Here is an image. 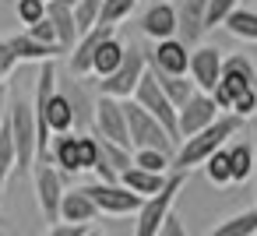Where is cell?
<instances>
[{
	"instance_id": "1",
	"label": "cell",
	"mask_w": 257,
	"mask_h": 236,
	"mask_svg": "<svg viewBox=\"0 0 257 236\" xmlns=\"http://www.w3.org/2000/svg\"><path fill=\"white\" fill-rule=\"evenodd\" d=\"M239 131H243V120H239L236 113H222L211 127H204L201 134L180 141L176 159H173V173H190L194 166H204V162H208L218 148H225V141L236 138Z\"/></svg>"
},
{
	"instance_id": "2",
	"label": "cell",
	"mask_w": 257,
	"mask_h": 236,
	"mask_svg": "<svg viewBox=\"0 0 257 236\" xmlns=\"http://www.w3.org/2000/svg\"><path fill=\"white\" fill-rule=\"evenodd\" d=\"M8 127L15 138V155H18V173L25 176L29 169H36L39 159V134H36V106L25 95H15L8 102Z\"/></svg>"
},
{
	"instance_id": "3",
	"label": "cell",
	"mask_w": 257,
	"mask_h": 236,
	"mask_svg": "<svg viewBox=\"0 0 257 236\" xmlns=\"http://www.w3.org/2000/svg\"><path fill=\"white\" fill-rule=\"evenodd\" d=\"M253 88H257V67H253V60H250L246 53H229V57L222 60V81H218V88L211 92V99H215L218 109L232 113V102H236L239 95L253 92Z\"/></svg>"
},
{
	"instance_id": "4",
	"label": "cell",
	"mask_w": 257,
	"mask_h": 236,
	"mask_svg": "<svg viewBox=\"0 0 257 236\" xmlns=\"http://www.w3.org/2000/svg\"><path fill=\"white\" fill-rule=\"evenodd\" d=\"M187 187V173H169L166 187L155 197H145L138 208V222H134V236H159L166 218L173 215V204L180 197V190Z\"/></svg>"
},
{
	"instance_id": "5",
	"label": "cell",
	"mask_w": 257,
	"mask_h": 236,
	"mask_svg": "<svg viewBox=\"0 0 257 236\" xmlns=\"http://www.w3.org/2000/svg\"><path fill=\"white\" fill-rule=\"evenodd\" d=\"M123 109H127V127H131V145H134V152H138V148H152V152H162V155L176 159V141L169 138V131H166L152 113H145L134 99H127Z\"/></svg>"
},
{
	"instance_id": "6",
	"label": "cell",
	"mask_w": 257,
	"mask_h": 236,
	"mask_svg": "<svg viewBox=\"0 0 257 236\" xmlns=\"http://www.w3.org/2000/svg\"><path fill=\"white\" fill-rule=\"evenodd\" d=\"M145 71H148V53H145V50H138V46H127L123 64H120L109 78H102V81H99V95H109V99H120V102L134 99V92H138V85H141Z\"/></svg>"
},
{
	"instance_id": "7",
	"label": "cell",
	"mask_w": 257,
	"mask_h": 236,
	"mask_svg": "<svg viewBox=\"0 0 257 236\" xmlns=\"http://www.w3.org/2000/svg\"><path fill=\"white\" fill-rule=\"evenodd\" d=\"M99 162V141L85 134H60L53 141V166L60 173H88Z\"/></svg>"
},
{
	"instance_id": "8",
	"label": "cell",
	"mask_w": 257,
	"mask_h": 236,
	"mask_svg": "<svg viewBox=\"0 0 257 236\" xmlns=\"http://www.w3.org/2000/svg\"><path fill=\"white\" fill-rule=\"evenodd\" d=\"M134 102H138L145 113H152V116L169 131L173 141H180V109L166 99V92H162L159 78L152 74V67L145 71V78H141V85H138V92H134Z\"/></svg>"
},
{
	"instance_id": "9",
	"label": "cell",
	"mask_w": 257,
	"mask_h": 236,
	"mask_svg": "<svg viewBox=\"0 0 257 236\" xmlns=\"http://www.w3.org/2000/svg\"><path fill=\"white\" fill-rule=\"evenodd\" d=\"M95 138H106V141L134 152L131 127H127V109H123L120 99H109V95H99L95 99Z\"/></svg>"
},
{
	"instance_id": "10",
	"label": "cell",
	"mask_w": 257,
	"mask_h": 236,
	"mask_svg": "<svg viewBox=\"0 0 257 236\" xmlns=\"http://www.w3.org/2000/svg\"><path fill=\"white\" fill-rule=\"evenodd\" d=\"M64 176L53 162H36V201L50 225H60V204H64Z\"/></svg>"
},
{
	"instance_id": "11",
	"label": "cell",
	"mask_w": 257,
	"mask_h": 236,
	"mask_svg": "<svg viewBox=\"0 0 257 236\" xmlns=\"http://www.w3.org/2000/svg\"><path fill=\"white\" fill-rule=\"evenodd\" d=\"M85 194L95 201V208H99V215H138V208H141V201L145 197H138V194H131L123 183H88L85 187Z\"/></svg>"
},
{
	"instance_id": "12",
	"label": "cell",
	"mask_w": 257,
	"mask_h": 236,
	"mask_svg": "<svg viewBox=\"0 0 257 236\" xmlns=\"http://www.w3.org/2000/svg\"><path fill=\"white\" fill-rule=\"evenodd\" d=\"M148 67L169 78H190V46L183 39H162L148 50Z\"/></svg>"
},
{
	"instance_id": "13",
	"label": "cell",
	"mask_w": 257,
	"mask_h": 236,
	"mask_svg": "<svg viewBox=\"0 0 257 236\" xmlns=\"http://www.w3.org/2000/svg\"><path fill=\"white\" fill-rule=\"evenodd\" d=\"M222 50H215V46H197V50H190V81H194V88L197 92H204V95H211L215 88H218V81H222Z\"/></svg>"
},
{
	"instance_id": "14",
	"label": "cell",
	"mask_w": 257,
	"mask_h": 236,
	"mask_svg": "<svg viewBox=\"0 0 257 236\" xmlns=\"http://www.w3.org/2000/svg\"><path fill=\"white\" fill-rule=\"evenodd\" d=\"M176 8V39H183L190 50L201 46L204 39V8L208 0H173Z\"/></svg>"
},
{
	"instance_id": "15",
	"label": "cell",
	"mask_w": 257,
	"mask_h": 236,
	"mask_svg": "<svg viewBox=\"0 0 257 236\" xmlns=\"http://www.w3.org/2000/svg\"><path fill=\"white\" fill-rule=\"evenodd\" d=\"M218 116H222V113H218L215 99H211V95H204V92H197V95L180 109V141H187V138L201 134V131H204V127H211Z\"/></svg>"
},
{
	"instance_id": "16",
	"label": "cell",
	"mask_w": 257,
	"mask_h": 236,
	"mask_svg": "<svg viewBox=\"0 0 257 236\" xmlns=\"http://www.w3.org/2000/svg\"><path fill=\"white\" fill-rule=\"evenodd\" d=\"M113 36H116V29H113V25H95L88 36H81V39H78V46H74V53L67 57V67H71V74H74V78H85V74H92V60H95L99 46H102L106 39H113Z\"/></svg>"
},
{
	"instance_id": "17",
	"label": "cell",
	"mask_w": 257,
	"mask_h": 236,
	"mask_svg": "<svg viewBox=\"0 0 257 236\" xmlns=\"http://www.w3.org/2000/svg\"><path fill=\"white\" fill-rule=\"evenodd\" d=\"M46 18H50V25H53V32H57V46H60V53H74V46H78V39H81V32H78V18H74V8L71 4H64V0H50L46 4Z\"/></svg>"
},
{
	"instance_id": "18",
	"label": "cell",
	"mask_w": 257,
	"mask_h": 236,
	"mask_svg": "<svg viewBox=\"0 0 257 236\" xmlns=\"http://www.w3.org/2000/svg\"><path fill=\"white\" fill-rule=\"evenodd\" d=\"M95 141H99V162H95L99 183H120V176L134 166V152H127L106 138H95Z\"/></svg>"
},
{
	"instance_id": "19",
	"label": "cell",
	"mask_w": 257,
	"mask_h": 236,
	"mask_svg": "<svg viewBox=\"0 0 257 236\" xmlns=\"http://www.w3.org/2000/svg\"><path fill=\"white\" fill-rule=\"evenodd\" d=\"M141 32L155 43L176 39V8H173V0H155L141 18Z\"/></svg>"
},
{
	"instance_id": "20",
	"label": "cell",
	"mask_w": 257,
	"mask_h": 236,
	"mask_svg": "<svg viewBox=\"0 0 257 236\" xmlns=\"http://www.w3.org/2000/svg\"><path fill=\"white\" fill-rule=\"evenodd\" d=\"M99 218V208H95V201L85 194V187H74V190H67L64 194V204H60V222H67V225H92Z\"/></svg>"
},
{
	"instance_id": "21",
	"label": "cell",
	"mask_w": 257,
	"mask_h": 236,
	"mask_svg": "<svg viewBox=\"0 0 257 236\" xmlns=\"http://www.w3.org/2000/svg\"><path fill=\"white\" fill-rule=\"evenodd\" d=\"M166 173H148V169H141V166H131L123 176H120V183L131 190V194H138V197H155L162 187H166Z\"/></svg>"
},
{
	"instance_id": "22",
	"label": "cell",
	"mask_w": 257,
	"mask_h": 236,
	"mask_svg": "<svg viewBox=\"0 0 257 236\" xmlns=\"http://www.w3.org/2000/svg\"><path fill=\"white\" fill-rule=\"evenodd\" d=\"M8 46L15 50V57H18V64L25 60V64H50L60 50H53V46H43V43H36L29 32H22V36H11L8 39Z\"/></svg>"
},
{
	"instance_id": "23",
	"label": "cell",
	"mask_w": 257,
	"mask_h": 236,
	"mask_svg": "<svg viewBox=\"0 0 257 236\" xmlns=\"http://www.w3.org/2000/svg\"><path fill=\"white\" fill-rule=\"evenodd\" d=\"M123 57H127V46L113 36V39H106L102 46H99V53H95V60H92V74H99V78H109L120 64H123Z\"/></svg>"
},
{
	"instance_id": "24",
	"label": "cell",
	"mask_w": 257,
	"mask_h": 236,
	"mask_svg": "<svg viewBox=\"0 0 257 236\" xmlns=\"http://www.w3.org/2000/svg\"><path fill=\"white\" fill-rule=\"evenodd\" d=\"M225 152H229V166H232V187L246 183L253 176V141H236Z\"/></svg>"
},
{
	"instance_id": "25",
	"label": "cell",
	"mask_w": 257,
	"mask_h": 236,
	"mask_svg": "<svg viewBox=\"0 0 257 236\" xmlns=\"http://www.w3.org/2000/svg\"><path fill=\"white\" fill-rule=\"evenodd\" d=\"M208 236H257V204L232 215V218H225V222H218Z\"/></svg>"
},
{
	"instance_id": "26",
	"label": "cell",
	"mask_w": 257,
	"mask_h": 236,
	"mask_svg": "<svg viewBox=\"0 0 257 236\" xmlns=\"http://www.w3.org/2000/svg\"><path fill=\"white\" fill-rule=\"evenodd\" d=\"M155 74V71H152ZM159 78V85H162V92H166V99L176 106V109H183L194 95H197V88H194V81L190 78H169V74H155Z\"/></svg>"
},
{
	"instance_id": "27",
	"label": "cell",
	"mask_w": 257,
	"mask_h": 236,
	"mask_svg": "<svg viewBox=\"0 0 257 236\" xmlns=\"http://www.w3.org/2000/svg\"><path fill=\"white\" fill-rule=\"evenodd\" d=\"M225 29L236 36V39H246V43H257V11L253 8H236L225 22Z\"/></svg>"
},
{
	"instance_id": "28",
	"label": "cell",
	"mask_w": 257,
	"mask_h": 236,
	"mask_svg": "<svg viewBox=\"0 0 257 236\" xmlns=\"http://www.w3.org/2000/svg\"><path fill=\"white\" fill-rule=\"evenodd\" d=\"M11 173H18V155H15L11 127L4 124V131H0V194H4V183H8Z\"/></svg>"
},
{
	"instance_id": "29",
	"label": "cell",
	"mask_w": 257,
	"mask_h": 236,
	"mask_svg": "<svg viewBox=\"0 0 257 236\" xmlns=\"http://www.w3.org/2000/svg\"><path fill=\"white\" fill-rule=\"evenodd\" d=\"M204 173H208V180L215 183V187H232V166H229V152L225 148H218L208 162H204Z\"/></svg>"
},
{
	"instance_id": "30",
	"label": "cell",
	"mask_w": 257,
	"mask_h": 236,
	"mask_svg": "<svg viewBox=\"0 0 257 236\" xmlns=\"http://www.w3.org/2000/svg\"><path fill=\"white\" fill-rule=\"evenodd\" d=\"M236 8H239V0H208V8H204V32L222 29Z\"/></svg>"
},
{
	"instance_id": "31",
	"label": "cell",
	"mask_w": 257,
	"mask_h": 236,
	"mask_svg": "<svg viewBox=\"0 0 257 236\" xmlns=\"http://www.w3.org/2000/svg\"><path fill=\"white\" fill-rule=\"evenodd\" d=\"M138 8V0H102V15H99V25H120L123 18H131Z\"/></svg>"
},
{
	"instance_id": "32",
	"label": "cell",
	"mask_w": 257,
	"mask_h": 236,
	"mask_svg": "<svg viewBox=\"0 0 257 236\" xmlns=\"http://www.w3.org/2000/svg\"><path fill=\"white\" fill-rule=\"evenodd\" d=\"M134 166H141V169H148V173H173V159L169 155H162V152H152V148H138L134 152Z\"/></svg>"
},
{
	"instance_id": "33",
	"label": "cell",
	"mask_w": 257,
	"mask_h": 236,
	"mask_svg": "<svg viewBox=\"0 0 257 236\" xmlns=\"http://www.w3.org/2000/svg\"><path fill=\"white\" fill-rule=\"evenodd\" d=\"M15 15L25 29L46 22V0H15Z\"/></svg>"
},
{
	"instance_id": "34",
	"label": "cell",
	"mask_w": 257,
	"mask_h": 236,
	"mask_svg": "<svg viewBox=\"0 0 257 236\" xmlns=\"http://www.w3.org/2000/svg\"><path fill=\"white\" fill-rule=\"evenodd\" d=\"M99 15H102V0H81L74 8V18H78V32L88 36L95 25H99Z\"/></svg>"
},
{
	"instance_id": "35",
	"label": "cell",
	"mask_w": 257,
	"mask_h": 236,
	"mask_svg": "<svg viewBox=\"0 0 257 236\" xmlns=\"http://www.w3.org/2000/svg\"><path fill=\"white\" fill-rule=\"evenodd\" d=\"M36 43H43V46H53V50H60L57 46V32H53V25H50V18L46 22H39V25H32V29H25Z\"/></svg>"
},
{
	"instance_id": "36",
	"label": "cell",
	"mask_w": 257,
	"mask_h": 236,
	"mask_svg": "<svg viewBox=\"0 0 257 236\" xmlns=\"http://www.w3.org/2000/svg\"><path fill=\"white\" fill-rule=\"evenodd\" d=\"M232 113H236L239 120L257 116V88H253V92H246V95H239V99L232 102Z\"/></svg>"
},
{
	"instance_id": "37",
	"label": "cell",
	"mask_w": 257,
	"mask_h": 236,
	"mask_svg": "<svg viewBox=\"0 0 257 236\" xmlns=\"http://www.w3.org/2000/svg\"><path fill=\"white\" fill-rule=\"evenodd\" d=\"M15 67H18V57H15V50L8 46V39H0V81H8Z\"/></svg>"
},
{
	"instance_id": "38",
	"label": "cell",
	"mask_w": 257,
	"mask_h": 236,
	"mask_svg": "<svg viewBox=\"0 0 257 236\" xmlns=\"http://www.w3.org/2000/svg\"><path fill=\"white\" fill-rule=\"evenodd\" d=\"M85 232H88L85 225H67V222H60V225H50L46 236H85Z\"/></svg>"
},
{
	"instance_id": "39",
	"label": "cell",
	"mask_w": 257,
	"mask_h": 236,
	"mask_svg": "<svg viewBox=\"0 0 257 236\" xmlns=\"http://www.w3.org/2000/svg\"><path fill=\"white\" fill-rule=\"evenodd\" d=\"M159 236H187V229H183V222L176 218V215H169L166 218V225H162V232Z\"/></svg>"
},
{
	"instance_id": "40",
	"label": "cell",
	"mask_w": 257,
	"mask_h": 236,
	"mask_svg": "<svg viewBox=\"0 0 257 236\" xmlns=\"http://www.w3.org/2000/svg\"><path fill=\"white\" fill-rule=\"evenodd\" d=\"M8 85H0V131H4V124H8Z\"/></svg>"
},
{
	"instance_id": "41",
	"label": "cell",
	"mask_w": 257,
	"mask_h": 236,
	"mask_svg": "<svg viewBox=\"0 0 257 236\" xmlns=\"http://www.w3.org/2000/svg\"><path fill=\"white\" fill-rule=\"evenodd\" d=\"M253 194H257V116H253Z\"/></svg>"
},
{
	"instance_id": "42",
	"label": "cell",
	"mask_w": 257,
	"mask_h": 236,
	"mask_svg": "<svg viewBox=\"0 0 257 236\" xmlns=\"http://www.w3.org/2000/svg\"><path fill=\"white\" fill-rule=\"evenodd\" d=\"M0 236H18V232H11V229H0Z\"/></svg>"
},
{
	"instance_id": "43",
	"label": "cell",
	"mask_w": 257,
	"mask_h": 236,
	"mask_svg": "<svg viewBox=\"0 0 257 236\" xmlns=\"http://www.w3.org/2000/svg\"><path fill=\"white\" fill-rule=\"evenodd\" d=\"M64 4H71V8H78V4H81V0H64Z\"/></svg>"
},
{
	"instance_id": "44",
	"label": "cell",
	"mask_w": 257,
	"mask_h": 236,
	"mask_svg": "<svg viewBox=\"0 0 257 236\" xmlns=\"http://www.w3.org/2000/svg\"><path fill=\"white\" fill-rule=\"evenodd\" d=\"M85 236H99V232H92V229H88V232H85Z\"/></svg>"
},
{
	"instance_id": "45",
	"label": "cell",
	"mask_w": 257,
	"mask_h": 236,
	"mask_svg": "<svg viewBox=\"0 0 257 236\" xmlns=\"http://www.w3.org/2000/svg\"><path fill=\"white\" fill-rule=\"evenodd\" d=\"M0 222H4V215H0Z\"/></svg>"
},
{
	"instance_id": "46",
	"label": "cell",
	"mask_w": 257,
	"mask_h": 236,
	"mask_svg": "<svg viewBox=\"0 0 257 236\" xmlns=\"http://www.w3.org/2000/svg\"><path fill=\"white\" fill-rule=\"evenodd\" d=\"M0 85H4V81H0Z\"/></svg>"
},
{
	"instance_id": "47",
	"label": "cell",
	"mask_w": 257,
	"mask_h": 236,
	"mask_svg": "<svg viewBox=\"0 0 257 236\" xmlns=\"http://www.w3.org/2000/svg\"><path fill=\"white\" fill-rule=\"evenodd\" d=\"M46 4H50V0H46Z\"/></svg>"
}]
</instances>
